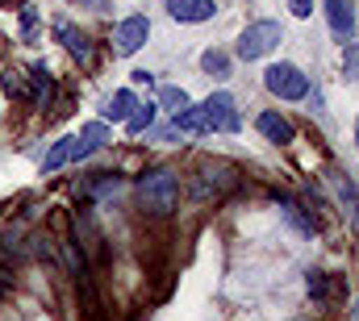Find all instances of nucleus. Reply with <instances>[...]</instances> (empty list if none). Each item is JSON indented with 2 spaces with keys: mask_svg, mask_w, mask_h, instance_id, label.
Returning <instances> with one entry per match:
<instances>
[{
  "mask_svg": "<svg viewBox=\"0 0 359 321\" xmlns=\"http://www.w3.org/2000/svg\"><path fill=\"white\" fill-rule=\"evenodd\" d=\"M138 205L147 217H172L180 205V171L176 167H151L138 175Z\"/></svg>",
  "mask_w": 359,
  "mask_h": 321,
  "instance_id": "f257e3e1",
  "label": "nucleus"
},
{
  "mask_svg": "<svg viewBox=\"0 0 359 321\" xmlns=\"http://www.w3.org/2000/svg\"><path fill=\"white\" fill-rule=\"evenodd\" d=\"M59 254H63V267H67V275H72V288H76L80 305H84L88 313H96L100 301H96V284H92V267H88L84 246H80V234H63V238H59Z\"/></svg>",
  "mask_w": 359,
  "mask_h": 321,
  "instance_id": "f03ea898",
  "label": "nucleus"
},
{
  "mask_svg": "<svg viewBox=\"0 0 359 321\" xmlns=\"http://www.w3.org/2000/svg\"><path fill=\"white\" fill-rule=\"evenodd\" d=\"M280 42H284V29H280L276 21H251V25L238 34L234 55H238L243 63H255V59H268Z\"/></svg>",
  "mask_w": 359,
  "mask_h": 321,
  "instance_id": "7ed1b4c3",
  "label": "nucleus"
},
{
  "mask_svg": "<svg viewBox=\"0 0 359 321\" xmlns=\"http://www.w3.org/2000/svg\"><path fill=\"white\" fill-rule=\"evenodd\" d=\"M264 88L280 100H301V96H309V76L297 63H271L264 71Z\"/></svg>",
  "mask_w": 359,
  "mask_h": 321,
  "instance_id": "20e7f679",
  "label": "nucleus"
},
{
  "mask_svg": "<svg viewBox=\"0 0 359 321\" xmlns=\"http://www.w3.org/2000/svg\"><path fill=\"white\" fill-rule=\"evenodd\" d=\"M147 38H151V21L142 13H134V17H126V21L113 25V55L130 59V55H138L147 46Z\"/></svg>",
  "mask_w": 359,
  "mask_h": 321,
  "instance_id": "39448f33",
  "label": "nucleus"
},
{
  "mask_svg": "<svg viewBox=\"0 0 359 321\" xmlns=\"http://www.w3.org/2000/svg\"><path fill=\"white\" fill-rule=\"evenodd\" d=\"M234 184H238V171H234L230 163H222V159L201 163V171H196V196H201V200H209V196L217 200V196H226Z\"/></svg>",
  "mask_w": 359,
  "mask_h": 321,
  "instance_id": "423d86ee",
  "label": "nucleus"
},
{
  "mask_svg": "<svg viewBox=\"0 0 359 321\" xmlns=\"http://www.w3.org/2000/svg\"><path fill=\"white\" fill-rule=\"evenodd\" d=\"M201 113H205V134H213V130L234 134V130H238V109H234V96H230V92H213V96L201 104Z\"/></svg>",
  "mask_w": 359,
  "mask_h": 321,
  "instance_id": "0eeeda50",
  "label": "nucleus"
},
{
  "mask_svg": "<svg viewBox=\"0 0 359 321\" xmlns=\"http://www.w3.org/2000/svg\"><path fill=\"white\" fill-rule=\"evenodd\" d=\"M109 146V121H88V125H80V134H76V163L92 159L96 151H104Z\"/></svg>",
  "mask_w": 359,
  "mask_h": 321,
  "instance_id": "6e6552de",
  "label": "nucleus"
},
{
  "mask_svg": "<svg viewBox=\"0 0 359 321\" xmlns=\"http://www.w3.org/2000/svg\"><path fill=\"white\" fill-rule=\"evenodd\" d=\"M168 13L180 25H201V21H213L217 4L213 0H168Z\"/></svg>",
  "mask_w": 359,
  "mask_h": 321,
  "instance_id": "1a4fd4ad",
  "label": "nucleus"
},
{
  "mask_svg": "<svg viewBox=\"0 0 359 321\" xmlns=\"http://www.w3.org/2000/svg\"><path fill=\"white\" fill-rule=\"evenodd\" d=\"M326 21H330V34L339 42L355 38V8H351V0H326Z\"/></svg>",
  "mask_w": 359,
  "mask_h": 321,
  "instance_id": "9d476101",
  "label": "nucleus"
},
{
  "mask_svg": "<svg viewBox=\"0 0 359 321\" xmlns=\"http://www.w3.org/2000/svg\"><path fill=\"white\" fill-rule=\"evenodd\" d=\"M50 96H55V76L46 71V63H34L29 67V100L34 109H50Z\"/></svg>",
  "mask_w": 359,
  "mask_h": 321,
  "instance_id": "9b49d317",
  "label": "nucleus"
},
{
  "mask_svg": "<svg viewBox=\"0 0 359 321\" xmlns=\"http://www.w3.org/2000/svg\"><path fill=\"white\" fill-rule=\"evenodd\" d=\"M255 125H259V134L268 138V142H276V146H288L292 138H297V130H292V121L288 117H280V113H259L255 117Z\"/></svg>",
  "mask_w": 359,
  "mask_h": 321,
  "instance_id": "f8f14e48",
  "label": "nucleus"
},
{
  "mask_svg": "<svg viewBox=\"0 0 359 321\" xmlns=\"http://www.w3.org/2000/svg\"><path fill=\"white\" fill-rule=\"evenodd\" d=\"M134 104H138V96H134L130 88H117V92L104 100V109H100V121H117V125H126V117L134 113Z\"/></svg>",
  "mask_w": 359,
  "mask_h": 321,
  "instance_id": "ddd939ff",
  "label": "nucleus"
},
{
  "mask_svg": "<svg viewBox=\"0 0 359 321\" xmlns=\"http://www.w3.org/2000/svg\"><path fill=\"white\" fill-rule=\"evenodd\" d=\"M67 163H76V138H72V134L59 138V142H50V151L42 155V175H55V171L67 167Z\"/></svg>",
  "mask_w": 359,
  "mask_h": 321,
  "instance_id": "4468645a",
  "label": "nucleus"
},
{
  "mask_svg": "<svg viewBox=\"0 0 359 321\" xmlns=\"http://www.w3.org/2000/svg\"><path fill=\"white\" fill-rule=\"evenodd\" d=\"M276 205L284 209V217H288L301 234H318V217H313V213H305V205H301V200H292V196H280V192H276Z\"/></svg>",
  "mask_w": 359,
  "mask_h": 321,
  "instance_id": "2eb2a0df",
  "label": "nucleus"
},
{
  "mask_svg": "<svg viewBox=\"0 0 359 321\" xmlns=\"http://www.w3.org/2000/svg\"><path fill=\"white\" fill-rule=\"evenodd\" d=\"M155 117H159V104H155V100H147V104H134V113L126 117V134H130V138L147 134V130L155 125Z\"/></svg>",
  "mask_w": 359,
  "mask_h": 321,
  "instance_id": "dca6fc26",
  "label": "nucleus"
},
{
  "mask_svg": "<svg viewBox=\"0 0 359 321\" xmlns=\"http://www.w3.org/2000/svg\"><path fill=\"white\" fill-rule=\"evenodd\" d=\"M59 38L67 42V50H72V59H76V63H84V67H92V63H96V55H92V38H88V34H80V29H72V25H67V29H63Z\"/></svg>",
  "mask_w": 359,
  "mask_h": 321,
  "instance_id": "f3484780",
  "label": "nucleus"
},
{
  "mask_svg": "<svg viewBox=\"0 0 359 321\" xmlns=\"http://www.w3.org/2000/svg\"><path fill=\"white\" fill-rule=\"evenodd\" d=\"M121 192V175L117 171H104V175H96L88 188H84V200H113Z\"/></svg>",
  "mask_w": 359,
  "mask_h": 321,
  "instance_id": "a211bd4d",
  "label": "nucleus"
},
{
  "mask_svg": "<svg viewBox=\"0 0 359 321\" xmlns=\"http://www.w3.org/2000/svg\"><path fill=\"white\" fill-rule=\"evenodd\" d=\"M172 130H176V134H205V113H201V104H188V109L172 113Z\"/></svg>",
  "mask_w": 359,
  "mask_h": 321,
  "instance_id": "6ab92c4d",
  "label": "nucleus"
},
{
  "mask_svg": "<svg viewBox=\"0 0 359 321\" xmlns=\"http://www.w3.org/2000/svg\"><path fill=\"white\" fill-rule=\"evenodd\" d=\"M159 109H172V113H180V109H188L192 100H188V92L184 88H176V83H168V88H159V100H155Z\"/></svg>",
  "mask_w": 359,
  "mask_h": 321,
  "instance_id": "aec40b11",
  "label": "nucleus"
},
{
  "mask_svg": "<svg viewBox=\"0 0 359 321\" xmlns=\"http://www.w3.org/2000/svg\"><path fill=\"white\" fill-rule=\"evenodd\" d=\"M201 67H205L209 76H217V80L230 76V59H226L222 50H205V55H201Z\"/></svg>",
  "mask_w": 359,
  "mask_h": 321,
  "instance_id": "412c9836",
  "label": "nucleus"
},
{
  "mask_svg": "<svg viewBox=\"0 0 359 321\" xmlns=\"http://www.w3.org/2000/svg\"><path fill=\"white\" fill-rule=\"evenodd\" d=\"M343 71H347V80L359 83V42H343Z\"/></svg>",
  "mask_w": 359,
  "mask_h": 321,
  "instance_id": "4be33fe9",
  "label": "nucleus"
},
{
  "mask_svg": "<svg viewBox=\"0 0 359 321\" xmlns=\"http://www.w3.org/2000/svg\"><path fill=\"white\" fill-rule=\"evenodd\" d=\"M305 288H309V296H313V301H326V296H330L326 271H309V275H305Z\"/></svg>",
  "mask_w": 359,
  "mask_h": 321,
  "instance_id": "5701e85b",
  "label": "nucleus"
},
{
  "mask_svg": "<svg viewBox=\"0 0 359 321\" xmlns=\"http://www.w3.org/2000/svg\"><path fill=\"white\" fill-rule=\"evenodd\" d=\"M0 83H4V92H8V96H17V100H29L25 76H17V71H4V76H0Z\"/></svg>",
  "mask_w": 359,
  "mask_h": 321,
  "instance_id": "b1692460",
  "label": "nucleus"
},
{
  "mask_svg": "<svg viewBox=\"0 0 359 321\" xmlns=\"http://www.w3.org/2000/svg\"><path fill=\"white\" fill-rule=\"evenodd\" d=\"M21 38H25V42L38 38V8H29V4L21 8Z\"/></svg>",
  "mask_w": 359,
  "mask_h": 321,
  "instance_id": "393cba45",
  "label": "nucleus"
},
{
  "mask_svg": "<svg viewBox=\"0 0 359 321\" xmlns=\"http://www.w3.org/2000/svg\"><path fill=\"white\" fill-rule=\"evenodd\" d=\"M288 8H292V17H309L313 13V0H288Z\"/></svg>",
  "mask_w": 359,
  "mask_h": 321,
  "instance_id": "a878e982",
  "label": "nucleus"
},
{
  "mask_svg": "<svg viewBox=\"0 0 359 321\" xmlns=\"http://www.w3.org/2000/svg\"><path fill=\"white\" fill-rule=\"evenodd\" d=\"M13 288V267H0V296Z\"/></svg>",
  "mask_w": 359,
  "mask_h": 321,
  "instance_id": "bb28decb",
  "label": "nucleus"
},
{
  "mask_svg": "<svg viewBox=\"0 0 359 321\" xmlns=\"http://www.w3.org/2000/svg\"><path fill=\"white\" fill-rule=\"evenodd\" d=\"M80 4H92V8H104V0H80Z\"/></svg>",
  "mask_w": 359,
  "mask_h": 321,
  "instance_id": "cd10ccee",
  "label": "nucleus"
},
{
  "mask_svg": "<svg viewBox=\"0 0 359 321\" xmlns=\"http://www.w3.org/2000/svg\"><path fill=\"white\" fill-rule=\"evenodd\" d=\"M355 146H359V125H355Z\"/></svg>",
  "mask_w": 359,
  "mask_h": 321,
  "instance_id": "c85d7f7f",
  "label": "nucleus"
},
{
  "mask_svg": "<svg viewBox=\"0 0 359 321\" xmlns=\"http://www.w3.org/2000/svg\"><path fill=\"white\" fill-rule=\"evenodd\" d=\"M355 321H359V313H355Z\"/></svg>",
  "mask_w": 359,
  "mask_h": 321,
  "instance_id": "c756f323",
  "label": "nucleus"
}]
</instances>
